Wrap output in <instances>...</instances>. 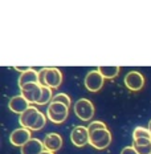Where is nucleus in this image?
Wrapping results in <instances>:
<instances>
[{
    "mask_svg": "<svg viewBox=\"0 0 151 154\" xmlns=\"http://www.w3.org/2000/svg\"><path fill=\"white\" fill-rule=\"evenodd\" d=\"M38 84L57 89L62 84V73L59 68H43L38 70Z\"/></svg>",
    "mask_w": 151,
    "mask_h": 154,
    "instance_id": "1",
    "label": "nucleus"
},
{
    "mask_svg": "<svg viewBox=\"0 0 151 154\" xmlns=\"http://www.w3.org/2000/svg\"><path fill=\"white\" fill-rule=\"evenodd\" d=\"M69 116V108L61 102H50L47 109V117L53 124H62Z\"/></svg>",
    "mask_w": 151,
    "mask_h": 154,
    "instance_id": "2",
    "label": "nucleus"
},
{
    "mask_svg": "<svg viewBox=\"0 0 151 154\" xmlns=\"http://www.w3.org/2000/svg\"><path fill=\"white\" fill-rule=\"evenodd\" d=\"M89 134H90L89 143H90L93 147H95L97 150L106 149L111 142V133L109 131V129L93 130V131H89Z\"/></svg>",
    "mask_w": 151,
    "mask_h": 154,
    "instance_id": "3",
    "label": "nucleus"
},
{
    "mask_svg": "<svg viewBox=\"0 0 151 154\" xmlns=\"http://www.w3.org/2000/svg\"><path fill=\"white\" fill-rule=\"evenodd\" d=\"M74 113L81 121H90L94 117L95 108L88 98H80L74 104Z\"/></svg>",
    "mask_w": 151,
    "mask_h": 154,
    "instance_id": "4",
    "label": "nucleus"
},
{
    "mask_svg": "<svg viewBox=\"0 0 151 154\" xmlns=\"http://www.w3.org/2000/svg\"><path fill=\"white\" fill-rule=\"evenodd\" d=\"M105 82V77L99 73L98 69L95 70H90L88 75L85 76V80H83V84H85V88L88 89L89 92H98L102 89Z\"/></svg>",
    "mask_w": 151,
    "mask_h": 154,
    "instance_id": "5",
    "label": "nucleus"
},
{
    "mask_svg": "<svg viewBox=\"0 0 151 154\" xmlns=\"http://www.w3.org/2000/svg\"><path fill=\"white\" fill-rule=\"evenodd\" d=\"M40 113L41 112L38 110L36 106L31 105L23 114H20V117H19V122H20V125L23 128H27V129L32 130L35 128V125H36L38 117H40Z\"/></svg>",
    "mask_w": 151,
    "mask_h": 154,
    "instance_id": "6",
    "label": "nucleus"
},
{
    "mask_svg": "<svg viewBox=\"0 0 151 154\" xmlns=\"http://www.w3.org/2000/svg\"><path fill=\"white\" fill-rule=\"evenodd\" d=\"M89 140H90V134H89L88 128L82 126V125L74 126L73 130L70 131V141L77 147L85 146L86 143H89Z\"/></svg>",
    "mask_w": 151,
    "mask_h": 154,
    "instance_id": "7",
    "label": "nucleus"
},
{
    "mask_svg": "<svg viewBox=\"0 0 151 154\" xmlns=\"http://www.w3.org/2000/svg\"><path fill=\"white\" fill-rule=\"evenodd\" d=\"M21 96L25 97L29 104H37L38 100L41 97V91H43V86L38 82H32V84H27L23 88H20Z\"/></svg>",
    "mask_w": 151,
    "mask_h": 154,
    "instance_id": "8",
    "label": "nucleus"
},
{
    "mask_svg": "<svg viewBox=\"0 0 151 154\" xmlns=\"http://www.w3.org/2000/svg\"><path fill=\"white\" fill-rule=\"evenodd\" d=\"M32 140V130L27 129V128H19V129H15L9 134V142L14 146H19L23 147L28 141Z\"/></svg>",
    "mask_w": 151,
    "mask_h": 154,
    "instance_id": "9",
    "label": "nucleus"
},
{
    "mask_svg": "<svg viewBox=\"0 0 151 154\" xmlns=\"http://www.w3.org/2000/svg\"><path fill=\"white\" fill-rule=\"evenodd\" d=\"M125 85L128 91L131 92H138L144 86V77L142 73L137 72V70H131L125 76Z\"/></svg>",
    "mask_w": 151,
    "mask_h": 154,
    "instance_id": "10",
    "label": "nucleus"
},
{
    "mask_svg": "<svg viewBox=\"0 0 151 154\" xmlns=\"http://www.w3.org/2000/svg\"><path fill=\"white\" fill-rule=\"evenodd\" d=\"M29 106H31V104L25 100V97H23L21 94L14 96L8 102L9 110H12L14 113H17V114H23Z\"/></svg>",
    "mask_w": 151,
    "mask_h": 154,
    "instance_id": "11",
    "label": "nucleus"
},
{
    "mask_svg": "<svg viewBox=\"0 0 151 154\" xmlns=\"http://www.w3.org/2000/svg\"><path fill=\"white\" fill-rule=\"evenodd\" d=\"M43 142L44 146H45V150L56 153L57 150H60L62 147V137L59 133H49L45 136Z\"/></svg>",
    "mask_w": 151,
    "mask_h": 154,
    "instance_id": "12",
    "label": "nucleus"
},
{
    "mask_svg": "<svg viewBox=\"0 0 151 154\" xmlns=\"http://www.w3.org/2000/svg\"><path fill=\"white\" fill-rule=\"evenodd\" d=\"M45 150L44 142L38 138H32L21 147V154H41Z\"/></svg>",
    "mask_w": 151,
    "mask_h": 154,
    "instance_id": "13",
    "label": "nucleus"
},
{
    "mask_svg": "<svg viewBox=\"0 0 151 154\" xmlns=\"http://www.w3.org/2000/svg\"><path fill=\"white\" fill-rule=\"evenodd\" d=\"M32 82H38V72L31 68L27 72L21 73L19 77V88H23L24 85L32 84Z\"/></svg>",
    "mask_w": 151,
    "mask_h": 154,
    "instance_id": "14",
    "label": "nucleus"
},
{
    "mask_svg": "<svg viewBox=\"0 0 151 154\" xmlns=\"http://www.w3.org/2000/svg\"><path fill=\"white\" fill-rule=\"evenodd\" d=\"M98 70L105 77V80H113L118 76L121 68L119 66H98Z\"/></svg>",
    "mask_w": 151,
    "mask_h": 154,
    "instance_id": "15",
    "label": "nucleus"
},
{
    "mask_svg": "<svg viewBox=\"0 0 151 154\" xmlns=\"http://www.w3.org/2000/svg\"><path fill=\"white\" fill-rule=\"evenodd\" d=\"M53 100V94H52V88L49 86H43V91H41V97L38 100L37 105H47L50 104Z\"/></svg>",
    "mask_w": 151,
    "mask_h": 154,
    "instance_id": "16",
    "label": "nucleus"
},
{
    "mask_svg": "<svg viewBox=\"0 0 151 154\" xmlns=\"http://www.w3.org/2000/svg\"><path fill=\"white\" fill-rule=\"evenodd\" d=\"M133 138L134 140H139V138H149L151 140V131L149 130V128H143V126H137L133 131Z\"/></svg>",
    "mask_w": 151,
    "mask_h": 154,
    "instance_id": "17",
    "label": "nucleus"
},
{
    "mask_svg": "<svg viewBox=\"0 0 151 154\" xmlns=\"http://www.w3.org/2000/svg\"><path fill=\"white\" fill-rule=\"evenodd\" d=\"M53 102H61V104L66 105L68 108H70V105H72V100H70V97L66 93H57L56 96H53Z\"/></svg>",
    "mask_w": 151,
    "mask_h": 154,
    "instance_id": "18",
    "label": "nucleus"
},
{
    "mask_svg": "<svg viewBox=\"0 0 151 154\" xmlns=\"http://www.w3.org/2000/svg\"><path fill=\"white\" fill-rule=\"evenodd\" d=\"M98 129H107L106 124H104L102 121H92L88 126V130L89 131H93V130H98Z\"/></svg>",
    "mask_w": 151,
    "mask_h": 154,
    "instance_id": "19",
    "label": "nucleus"
},
{
    "mask_svg": "<svg viewBox=\"0 0 151 154\" xmlns=\"http://www.w3.org/2000/svg\"><path fill=\"white\" fill-rule=\"evenodd\" d=\"M45 122H47V116L44 113H40V117H38L36 125H35V128L32 129V131H37L40 129H43L44 126H45Z\"/></svg>",
    "mask_w": 151,
    "mask_h": 154,
    "instance_id": "20",
    "label": "nucleus"
},
{
    "mask_svg": "<svg viewBox=\"0 0 151 154\" xmlns=\"http://www.w3.org/2000/svg\"><path fill=\"white\" fill-rule=\"evenodd\" d=\"M137 149L138 154H151V143L144 146H134Z\"/></svg>",
    "mask_w": 151,
    "mask_h": 154,
    "instance_id": "21",
    "label": "nucleus"
},
{
    "mask_svg": "<svg viewBox=\"0 0 151 154\" xmlns=\"http://www.w3.org/2000/svg\"><path fill=\"white\" fill-rule=\"evenodd\" d=\"M151 143V140L149 138H139V140H134L133 146H144V145H149Z\"/></svg>",
    "mask_w": 151,
    "mask_h": 154,
    "instance_id": "22",
    "label": "nucleus"
},
{
    "mask_svg": "<svg viewBox=\"0 0 151 154\" xmlns=\"http://www.w3.org/2000/svg\"><path fill=\"white\" fill-rule=\"evenodd\" d=\"M121 154H138V152H137V149L134 146H126V147L122 149Z\"/></svg>",
    "mask_w": 151,
    "mask_h": 154,
    "instance_id": "23",
    "label": "nucleus"
},
{
    "mask_svg": "<svg viewBox=\"0 0 151 154\" xmlns=\"http://www.w3.org/2000/svg\"><path fill=\"white\" fill-rule=\"evenodd\" d=\"M15 69L17 70V72L24 73V72H27V70H29L31 68H29V66H15Z\"/></svg>",
    "mask_w": 151,
    "mask_h": 154,
    "instance_id": "24",
    "label": "nucleus"
},
{
    "mask_svg": "<svg viewBox=\"0 0 151 154\" xmlns=\"http://www.w3.org/2000/svg\"><path fill=\"white\" fill-rule=\"evenodd\" d=\"M41 154H54V153H53V152H49V150H44V152L41 153Z\"/></svg>",
    "mask_w": 151,
    "mask_h": 154,
    "instance_id": "25",
    "label": "nucleus"
},
{
    "mask_svg": "<svg viewBox=\"0 0 151 154\" xmlns=\"http://www.w3.org/2000/svg\"><path fill=\"white\" fill-rule=\"evenodd\" d=\"M149 130L151 131V121H150V122H149Z\"/></svg>",
    "mask_w": 151,
    "mask_h": 154,
    "instance_id": "26",
    "label": "nucleus"
}]
</instances>
